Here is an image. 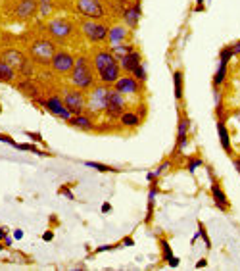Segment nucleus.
I'll list each match as a JSON object with an SVG mask.
<instances>
[{
    "instance_id": "f257e3e1",
    "label": "nucleus",
    "mask_w": 240,
    "mask_h": 271,
    "mask_svg": "<svg viewBox=\"0 0 240 271\" xmlns=\"http://www.w3.org/2000/svg\"><path fill=\"white\" fill-rule=\"evenodd\" d=\"M92 58V66H94V72H96V79L98 83L108 85V87H114V83L121 77V66L120 60L110 52V48L106 46H98L90 52Z\"/></svg>"
},
{
    "instance_id": "f03ea898",
    "label": "nucleus",
    "mask_w": 240,
    "mask_h": 271,
    "mask_svg": "<svg viewBox=\"0 0 240 271\" xmlns=\"http://www.w3.org/2000/svg\"><path fill=\"white\" fill-rule=\"evenodd\" d=\"M66 77H68V85L75 87V89H81L85 92L92 89L98 83V79H96V72H94L90 54L88 52L75 54V66H73V70Z\"/></svg>"
},
{
    "instance_id": "7ed1b4c3",
    "label": "nucleus",
    "mask_w": 240,
    "mask_h": 271,
    "mask_svg": "<svg viewBox=\"0 0 240 271\" xmlns=\"http://www.w3.org/2000/svg\"><path fill=\"white\" fill-rule=\"evenodd\" d=\"M58 50V42L50 37H37L29 42L27 56L33 60L35 66H42V68H50V62L54 54Z\"/></svg>"
},
{
    "instance_id": "20e7f679",
    "label": "nucleus",
    "mask_w": 240,
    "mask_h": 271,
    "mask_svg": "<svg viewBox=\"0 0 240 271\" xmlns=\"http://www.w3.org/2000/svg\"><path fill=\"white\" fill-rule=\"evenodd\" d=\"M0 60L6 62L8 66H12L17 72V75H21V77H33L35 75L33 60L25 54V52H21L19 48H16V46L4 48V50L0 52Z\"/></svg>"
},
{
    "instance_id": "39448f33",
    "label": "nucleus",
    "mask_w": 240,
    "mask_h": 271,
    "mask_svg": "<svg viewBox=\"0 0 240 271\" xmlns=\"http://www.w3.org/2000/svg\"><path fill=\"white\" fill-rule=\"evenodd\" d=\"M44 29H46V35L54 39L58 44L60 42H68V40H71L73 37L79 33V25H75L71 19L64 18V16H56V18L48 19Z\"/></svg>"
},
{
    "instance_id": "423d86ee",
    "label": "nucleus",
    "mask_w": 240,
    "mask_h": 271,
    "mask_svg": "<svg viewBox=\"0 0 240 271\" xmlns=\"http://www.w3.org/2000/svg\"><path fill=\"white\" fill-rule=\"evenodd\" d=\"M73 10L81 19L92 21H106L110 16L108 0H75Z\"/></svg>"
},
{
    "instance_id": "0eeeda50",
    "label": "nucleus",
    "mask_w": 240,
    "mask_h": 271,
    "mask_svg": "<svg viewBox=\"0 0 240 271\" xmlns=\"http://www.w3.org/2000/svg\"><path fill=\"white\" fill-rule=\"evenodd\" d=\"M79 33L83 35L88 44L94 46H104L108 44V33H110V25L106 21H92V19H83L79 23Z\"/></svg>"
},
{
    "instance_id": "6e6552de",
    "label": "nucleus",
    "mask_w": 240,
    "mask_h": 271,
    "mask_svg": "<svg viewBox=\"0 0 240 271\" xmlns=\"http://www.w3.org/2000/svg\"><path fill=\"white\" fill-rule=\"evenodd\" d=\"M110 89H112V87H108V85L96 83L92 89L86 92V112H88V114H92L94 117L104 116V110H106V104H108Z\"/></svg>"
},
{
    "instance_id": "1a4fd4ad",
    "label": "nucleus",
    "mask_w": 240,
    "mask_h": 271,
    "mask_svg": "<svg viewBox=\"0 0 240 271\" xmlns=\"http://www.w3.org/2000/svg\"><path fill=\"white\" fill-rule=\"evenodd\" d=\"M62 100H64L66 108L71 112V116L86 112V92L85 90L75 89V87L68 85V87L62 89Z\"/></svg>"
},
{
    "instance_id": "9d476101",
    "label": "nucleus",
    "mask_w": 240,
    "mask_h": 271,
    "mask_svg": "<svg viewBox=\"0 0 240 271\" xmlns=\"http://www.w3.org/2000/svg\"><path fill=\"white\" fill-rule=\"evenodd\" d=\"M35 102L40 104V106L46 110L48 114H52V116L58 117V119L68 121L69 117H71V112L66 108L64 100H62V94H56V92H54V94H48V96H40V98H37Z\"/></svg>"
},
{
    "instance_id": "9b49d317",
    "label": "nucleus",
    "mask_w": 240,
    "mask_h": 271,
    "mask_svg": "<svg viewBox=\"0 0 240 271\" xmlns=\"http://www.w3.org/2000/svg\"><path fill=\"white\" fill-rule=\"evenodd\" d=\"M114 89L121 92L125 98H135V96H142V92H144V83L142 81H138L137 77H133L131 73H121V77L114 83Z\"/></svg>"
},
{
    "instance_id": "f8f14e48",
    "label": "nucleus",
    "mask_w": 240,
    "mask_h": 271,
    "mask_svg": "<svg viewBox=\"0 0 240 271\" xmlns=\"http://www.w3.org/2000/svg\"><path fill=\"white\" fill-rule=\"evenodd\" d=\"M125 110H127V98L112 87L110 94H108V104H106V110H104V117L110 119V121H120L121 114Z\"/></svg>"
},
{
    "instance_id": "ddd939ff",
    "label": "nucleus",
    "mask_w": 240,
    "mask_h": 271,
    "mask_svg": "<svg viewBox=\"0 0 240 271\" xmlns=\"http://www.w3.org/2000/svg\"><path fill=\"white\" fill-rule=\"evenodd\" d=\"M73 66H75V54L66 50V48H58L50 62L52 72L56 75H69V72L73 70Z\"/></svg>"
},
{
    "instance_id": "4468645a",
    "label": "nucleus",
    "mask_w": 240,
    "mask_h": 271,
    "mask_svg": "<svg viewBox=\"0 0 240 271\" xmlns=\"http://www.w3.org/2000/svg\"><path fill=\"white\" fill-rule=\"evenodd\" d=\"M189 131H190V119L187 114H181L179 116V125H177V137H175V148H173V154H181L187 145H189Z\"/></svg>"
},
{
    "instance_id": "2eb2a0df",
    "label": "nucleus",
    "mask_w": 240,
    "mask_h": 271,
    "mask_svg": "<svg viewBox=\"0 0 240 271\" xmlns=\"http://www.w3.org/2000/svg\"><path fill=\"white\" fill-rule=\"evenodd\" d=\"M140 16H142V2L137 0V2H131L123 8L121 12V21L125 27H129L131 31H135L140 23Z\"/></svg>"
},
{
    "instance_id": "dca6fc26",
    "label": "nucleus",
    "mask_w": 240,
    "mask_h": 271,
    "mask_svg": "<svg viewBox=\"0 0 240 271\" xmlns=\"http://www.w3.org/2000/svg\"><path fill=\"white\" fill-rule=\"evenodd\" d=\"M69 127L77 129V131H83V133H90V131H96V117L88 112H83V114H75L71 116L68 121H66Z\"/></svg>"
},
{
    "instance_id": "f3484780",
    "label": "nucleus",
    "mask_w": 240,
    "mask_h": 271,
    "mask_svg": "<svg viewBox=\"0 0 240 271\" xmlns=\"http://www.w3.org/2000/svg\"><path fill=\"white\" fill-rule=\"evenodd\" d=\"M39 14V0H19L14 10L17 21H31Z\"/></svg>"
},
{
    "instance_id": "a211bd4d",
    "label": "nucleus",
    "mask_w": 240,
    "mask_h": 271,
    "mask_svg": "<svg viewBox=\"0 0 240 271\" xmlns=\"http://www.w3.org/2000/svg\"><path fill=\"white\" fill-rule=\"evenodd\" d=\"M16 87L23 96H27V98L33 100V102L37 100V98L42 96V87L35 81L33 77H23L21 81H16Z\"/></svg>"
},
{
    "instance_id": "6ab92c4d",
    "label": "nucleus",
    "mask_w": 240,
    "mask_h": 271,
    "mask_svg": "<svg viewBox=\"0 0 240 271\" xmlns=\"http://www.w3.org/2000/svg\"><path fill=\"white\" fill-rule=\"evenodd\" d=\"M209 193H211V196H213V204H215L221 212H229V208H231L229 196H227V193L223 191V187L213 179V177H211V187H209Z\"/></svg>"
},
{
    "instance_id": "aec40b11",
    "label": "nucleus",
    "mask_w": 240,
    "mask_h": 271,
    "mask_svg": "<svg viewBox=\"0 0 240 271\" xmlns=\"http://www.w3.org/2000/svg\"><path fill=\"white\" fill-rule=\"evenodd\" d=\"M131 39V29L125 27L123 23H114L110 25V33H108V44H120V42H127Z\"/></svg>"
},
{
    "instance_id": "412c9836",
    "label": "nucleus",
    "mask_w": 240,
    "mask_h": 271,
    "mask_svg": "<svg viewBox=\"0 0 240 271\" xmlns=\"http://www.w3.org/2000/svg\"><path fill=\"white\" fill-rule=\"evenodd\" d=\"M142 62H144V60H142V54H140V50H138V48H135L133 52L125 54L120 60L121 72H123V73H133V70H135V68H138V66H140Z\"/></svg>"
},
{
    "instance_id": "4be33fe9",
    "label": "nucleus",
    "mask_w": 240,
    "mask_h": 271,
    "mask_svg": "<svg viewBox=\"0 0 240 271\" xmlns=\"http://www.w3.org/2000/svg\"><path fill=\"white\" fill-rule=\"evenodd\" d=\"M217 135H219V143H221V148L225 150V154H227V156H233L235 150H233L231 133H229V127L225 123V119H217Z\"/></svg>"
},
{
    "instance_id": "5701e85b",
    "label": "nucleus",
    "mask_w": 240,
    "mask_h": 271,
    "mask_svg": "<svg viewBox=\"0 0 240 271\" xmlns=\"http://www.w3.org/2000/svg\"><path fill=\"white\" fill-rule=\"evenodd\" d=\"M140 123H142V117L137 114V110H125V112L121 114V117H120L121 129L133 131V129H137Z\"/></svg>"
},
{
    "instance_id": "b1692460",
    "label": "nucleus",
    "mask_w": 240,
    "mask_h": 271,
    "mask_svg": "<svg viewBox=\"0 0 240 271\" xmlns=\"http://www.w3.org/2000/svg\"><path fill=\"white\" fill-rule=\"evenodd\" d=\"M227 77H229V64L227 62H219L217 72L213 73V79H211L213 89H221L225 85V81H227Z\"/></svg>"
},
{
    "instance_id": "393cba45",
    "label": "nucleus",
    "mask_w": 240,
    "mask_h": 271,
    "mask_svg": "<svg viewBox=\"0 0 240 271\" xmlns=\"http://www.w3.org/2000/svg\"><path fill=\"white\" fill-rule=\"evenodd\" d=\"M17 72L12 68V66H8L6 62H2L0 60V83H16L17 81Z\"/></svg>"
},
{
    "instance_id": "a878e982",
    "label": "nucleus",
    "mask_w": 240,
    "mask_h": 271,
    "mask_svg": "<svg viewBox=\"0 0 240 271\" xmlns=\"http://www.w3.org/2000/svg\"><path fill=\"white\" fill-rule=\"evenodd\" d=\"M110 48V52L116 56L118 60H121L125 54H129V52H133L137 46H135V42H131V40H127V42H120V44H112V46H108Z\"/></svg>"
},
{
    "instance_id": "bb28decb",
    "label": "nucleus",
    "mask_w": 240,
    "mask_h": 271,
    "mask_svg": "<svg viewBox=\"0 0 240 271\" xmlns=\"http://www.w3.org/2000/svg\"><path fill=\"white\" fill-rule=\"evenodd\" d=\"M183 70H177V72L173 73V87H175V100L177 102H181L183 100V89H185V81H183Z\"/></svg>"
},
{
    "instance_id": "cd10ccee",
    "label": "nucleus",
    "mask_w": 240,
    "mask_h": 271,
    "mask_svg": "<svg viewBox=\"0 0 240 271\" xmlns=\"http://www.w3.org/2000/svg\"><path fill=\"white\" fill-rule=\"evenodd\" d=\"M54 12V0H39V18L48 19Z\"/></svg>"
},
{
    "instance_id": "c85d7f7f",
    "label": "nucleus",
    "mask_w": 240,
    "mask_h": 271,
    "mask_svg": "<svg viewBox=\"0 0 240 271\" xmlns=\"http://www.w3.org/2000/svg\"><path fill=\"white\" fill-rule=\"evenodd\" d=\"M86 167H90V169H96V171H100V173H120L121 169L118 167H112V165H108V163H100V162H83Z\"/></svg>"
},
{
    "instance_id": "c756f323",
    "label": "nucleus",
    "mask_w": 240,
    "mask_h": 271,
    "mask_svg": "<svg viewBox=\"0 0 240 271\" xmlns=\"http://www.w3.org/2000/svg\"><path fill=\"white\" fill-rule=\"evenodd\" d=\"M16 148L17 150H21V152H31V154H37V156H50L48 152H42L40 148H37V146L31 145V143H17Z\"/></svg>"
},
{
    "instance_id": "7c9ffc66",
    "label": "nucleus",
    "mask_w": 240,
    "mask_h": 271,
    "mask_svg": "<svg viewBox=\"0 0 240 271\" xmlns=\"http://www.w3.org/2000/svg\"><path fill=\"white\" fill-rule=\"evenodd\" d=\"M202 165H204V160L200 156H189L187 158V171L189 173H196V169L202 167Z\"/></svg>"
},
{
    "instance_id": "2f4dec72",
    "label": "nucleus",
    "mask_w": 240,
    "mask_h": 271,
    "mask_svg": "<svg viewBox=\"0 0 240 271\" xmlns=\"http://www.w3.org/2000/svg\"><path fill=\"white\" fill-rule=\"evenodd\" d=\"M160 248H161V260L167 262L169 258L173 256V250H171V244L167 238H160Z\"/></svg>"
},
{
    "instance_id": "473e14b6",
    "label": "nucleus",
    "mask_w": 240,
    "mask_h": 271,
    "mask_svg": "<svg viewBox=\"0 0 240 271\" xmlns=\"http://www.w3.org/2000/svg\"><path fill=\"white\" fill-rule=\"evenodd\" d=\"M133 77H137L138 81H142V83H146V79H148V72H146V64L142 62L138 68H135L133 70V73H131Z\"/></svg>"
},
{
    "instance_id": "72a5a7b5",
    "label": "nucleus",
    "mask_w": 240,
    "mask_h": 271,
    "mask_svg": "<svg viewBox=\"0 0 240 271\" xmlns=\"http://www.w3.org/2000/svg\"><path fill=\"white\" fill-rule=\"evenodd\" d=\"M233 56H235V52H233V46L231 44H227V46H223L221 50H219V62H231L233 60Z\"/></svg>"
},
{
    "instance_id": "f704fd0d",
    "label": "nucleus",
    "mask_w": 240,
    "mask_h": 271,
    "mask_svg": "<svg viewBox=\"0 0 240 271\" xmlns=\"http://www.w3.org/2000/svg\"><path fill=\"white\" fill-rule=\"evenodd\" d=\"M198 235L202 236V240H204L207 250H211V240H209V235H207V231H206V225H204L202 221L198 223Z\"/></svg>"
},
{
    "instance_id": "c9c22d12",
    "label": "nucleus",
    "mask_w": 240,
    "mask_h": 271,
    "mask_svg": "<svg viewBox=\"0 0 240 271\" xmlns=\"http://www.w3.org/2000/svg\"><path fill=\"white\" fill-rule=\"evenodd\" d=\"M23 135H25L29 141L37 143V145H44V139H42V135H40L39 131H23Z\"/></svg>"
},
{
    "instance_id": "e433bc0d",
    "label": "nucleus",
    "mask_w": 240,
    "mask_h": 271,
    "mask_svg": "<svg viewBox=\"0 0 240 271\" xmlns=\"http://www.w3.org/2000/svg\"><path fill=\"white\" fill-rule=\"evenodd\" d=\"M171 160H165V162H161L160 163V165H158V167H156V171H154V175H156V179H158V177H160V175H163V173H165V171H169V169H171Z\"/></svg>"
},
{
    "instance_id": "4c0bfd02",
    "label": "nucleus",
    "mask_w": 240,
    "mask_h": 271,
    "mask_svg": "<svg viewBox=\"0 0 240 271\" xmlns=\"http://www.w3.org/2000/svg\"><path fill=\"white\" fill-rule=\"evenodd\" d=\"M69 187H71V185H62V187L58 189V194H62V196H66V198H68V200H75V194H73V193L69 191Z\"/></svg>"
},
{
    "instance_id": "58836bf2",
    "label": "nucleus",
    "mask_w": 240,
    "mask_h": 271,
    "mask_svg": "<svg viewBox=\"0 0 240 271\" xmlns=\"http://www.w3.org/2000/svg\"><path fill=\"white\" fill-rule=\"evenodd\" d=\"M0 143H4V145H10V146H14L16 148V141L10 137V135H4V133H0Z\"/></svg>"
},
{
    "instance_id": "ea45409f",
    "label": "nucleus",
    "mask_w": 240,
    "mask_h": 271,
    "mask_svg": "<svg viewBox=\"0 0 240 271\" xmlns=\"http://www.w3.org/2000/svg\"><path fill=\"white\" fill-rule=\"evenodd\" d=\"M118 246H121V242H120V244H118ZM118 246H116V244H104V246H98V248H96L94 252H96V254L110 252V250H114V248H118Z\"/></svg>"
},
{
    "instance_id": "a19ab883",
    "label": "nucleus",
    "mask_w": 240,
    "mask_h": 271,
    "mask_svg": "<svg viewBox=\"0 0 240 271\" xmlns=\"http://www.w3.org/2000/svg\"><path fill=\"white\" fill-rule=\"evenodd\" d=\"M121 246H135V238H133V236H125V238H121Z\"/></svg>"
},
{
    "instance_id": "79ce46f5",
    "label": "nucleus",
    "mask_w": 240,
    "mask_h": 271,
    "mask_svg": "<svg viewBox=\"0 0 240 271\" xmlns=\"http://www.w3.org/2000/svg\"><path fill=\"white\" fill-rule=\"evenodd\" d=\"M179 262H181V260H179L177 256H171V258L167 260V266H169V268H173V270H175V268H179Z\"/></svg>"
},
{
    "instance_id": "37998d69",
    "label": "nucleus",
    "mask_w": 240,
    "mask_h": 271,
    "mask_svg": "<svg viewBox=\"0 0 240 271\" xmlns=\"http://www.w3.org/2000/svg\"><path fill=\"white\" fill-rule=\"evenodd\" d=\"M8 235H10V229L6 225H0V240H4Z\"/></svg>"
},
{
    "instance_id": "c03bdc74",
    "label": "nucleus",
    "mask_w": 240,
    "mask_h": 271,
    "mask_svg": "<svg viewBox=\"0 0 240 271\" xmlns=\"http://www.w3.org/2000/svg\"><path fill=\"white\" fill-rule=\"evenodd\" d=\"M2 242H4V246H6V248H12V244H14V236L8 235L4 240H2Z\"/></svg>"
},
{
    "instance_id": "a18cd8bd",
    "label": "nucleus",
    "mask_w": 240,
    "mask_h": 271,
    "mask_svg": "<svg viewBox=\"0 0 240 271\" xmlns=\"http://www.w3.org/2000/svg\"><path fill=\"white\" fill-rule=\"evenodd\" d=\"M137 114L140 116V117H142V119H144V117H146V104H140V106H138V110H137Z\"/></svg>"
},
{
    "instance_id": "49530a36",
    "label": "nucleus",
    "mask_w": 240,
    "mask_h": 271,
    "mask_svg": "<svg viewBox=\"0 0 240 271\" xmlns=\"http://www.w3.org/2000/svg\"><path fill=\"white\" fill-rule=\"evenodd\" d=\"M42 240H46V242L54 240V233H52V231H44V233H42Z\"/></svg>"
},
{
    "instance_id": "de8ad7c7",
    "label": "nucleus",
    "mask_w": 240,
    "mask_h": 271,
    "mask_svg": "<svg viewBox=\"0 0 240 271\" xmlns=\"http://www.w3.org/2000/svg\"><path fill=\"white\" fill-rule=\"evenodd\" d=\"M12 236H14V240H21V238H23V231H21V229H14Z\"/></svg>"
},
{
    "instance_id": "09e8293b",
    "label": "nucleus",
    "mask_w": 240,
    "mask_h": 271,
    "mask_svg": "<svg viewBox=\"0 0 240 271\" xmlns=\"http://www.w3.org/2000/svg\"><path fill=\"white\" fill-rule=\"evenodd\" d=\"M100 210H102V214H108V212H112V204H110V202H104L102 206H100Z\"/></svg>"
},
{
    "instance_id": "8fccbe9b",
    "label": "nucleus",
    "mask_w": 240,
    "mask_h": 271,
    "mask_svg": "<svg viewBox=\"0 0 240 271\" xmlns=\"http://www.w3.org/2000/svg\"><path fill=\"white\" fill-rule=\"evenodd\" d=\"M206 266H207L206 258H202V260H198V262H196V270H202V268H206Z\"/></svg>"
},
{
    "instance_id": "3c124183",
    "label": "nucleus",
    "mask_w": 240,
    "mask_h": 271,
    "mask_svg": "<svg viewBox=\"0 0 240 271\" xmlns=\"http://www.w3.org/2000/svg\"><path fill=\"white\" fill-rule=\"evenodd\" d=\"M204 10V0H196V8H194V12H202Z\"/></svg>"
},
{
    "instance_id": "603ef678",
    "label": "nucleus",
    "mask_w": 240,
    "mask_h": 271,
    "mask_svg": "<svg viewBox=\"0 0 240 271\" xmlns=\"http://www.w3.org/2000/svg\"><path fill=\"white\" fill-rule=\"evenodd\" d=\"M235 169H237V171H239V175H240V158H235Z\"/></svg>"
},
{
    "instance_id": "864d4df0",
    "label": "nucleus",
    "mask_w": 240,
    "mask_h": 271,
    "mask_svg": "<svg viewBox=\"0 0 240 271\" xmlns=\"http://www.w3.org/2000/svg\"><path fill=\"white\" fill-rule=\"evenodd\" d=\"M4 248H6V246H4V242H2V240H0V254L4 252Z\"/></svg>"
},
{
    "instance_id": "5fc2aeb1",
    "label": "nucleus",
    "mask_w": 240,
    "mask_h": 271,
    "mask_svg": "<svg viewBox=\"0 0 240 271\" xmlns=\"http://www.w3.org/2000/svg\"><path fill=\"white\" fill-rule=\"evenodd\" d=\"M123 4H131V2H137V0H121Z\"/></svg>"
},
{
    "instance_id": "6e6d98bb",
    "label": "nucleus",
    "mask_w": 240,
    "mask_h": 271,
    "mask_svg": "<svg viewBox=\"0 0 240 271\" xmlns=\"http://www.w3.org/2000/svg\"><path fill=\"white\" fill-rule=\"evenodd\" d=\"M0 116H2V104H0Z\"/></svg>"
},
{
    "instance_id": "4d7b16f0",
    "label": "nucleus",
    "mask_w": 240,
    "mask_h": 271,
    "mask_svg": "<svg viewBox=\"0 0 240 271\" xmlns=\"http://www.w3.org/2000/svg\"><path fill=\"white\" fill-rule=\"evenodd\" d=\"M239 119H240V112H239Z\"/></svg>"
}]
</instances>
